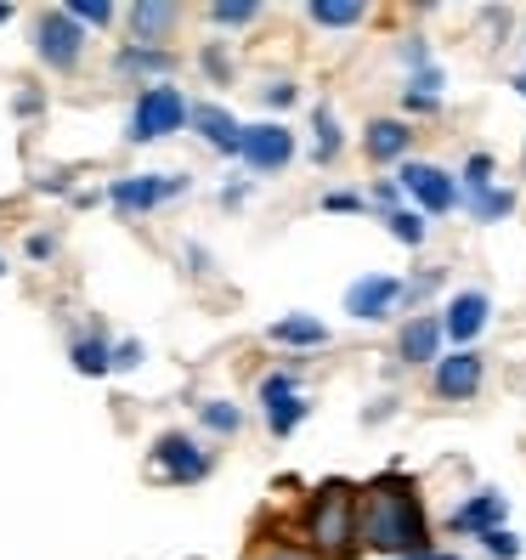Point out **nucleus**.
Returning a JSON list of instances; mask_svg holds the SVG:
<instances>
[{"label":"nucleus","mask_w":526,"mask_h":560,"mask_svg":"<svg viewBox=\"0 0 526 560\" xmlns=\"http://www.w3.org/2000/svg\"><path fill=\"white\" fill-rule=\"evenodd\" d=\"M199 413H204V424H210V431H221V436H233L238 424H244V413H238L233 402H199Z\"/></svg>","instance_id":"nucleus-25"},{"label":"nucleus","mask_w":526,"mask_h":560,"mask_svg":"<svg viewBox=\"0 0 526 560\" xmlns=\"http://www.w3.org/2000/svg\"><path fill=\"white\" fill-rule=\"evenodd\" d=\"M7 18H12V7H0V23H7Z\"/></svg>","instance_id":"nucleus-39"},{"label":"nucleus","mask_w":526,"mask_h":560,"mask_svg":"<svg viewBox=\"0 0 526 560\" xmlns=\"http://www.w3.org/2000/svg\"><path fill=\"white\" fill-rule=\"evenodd\" d=\"M192 130L215 148V153H226V159H244V125L226 114V108H215V103H192Z\"/></svg>","instance_id":"nucleus-10"},{"label":"nucleus","mask_w":526,"mask_h":560,"mask_svg":"<svg viewBox=\"0 0 526 560\" xmlns=\"http://www.w3.org/2000/svg\"><path fill=\"white\" fill-rule=\"evenodd\" d=\"M176 23H182V7H171V0H137V7H130V46H153V40L171 35Z\"/></svg>","instance_id":"nucleus-13"},{"label":"nucleus","mask_w":526,"mask_h":560,"mask_svg":"<svg viewBox=\"0 0 526 560\" xmlns=\"http://www.w3.org/2000/svg\"><path fill=\"white\" fill-rule=\"evenodd\" d=\"M210 18H215V23H226V28H238V23H255V18H260V7H255V0H215Z\"/></svg>","instance_id":"nucleus-23"},{"label":"nucleus","mask_w":526,"mask_h":560,"mask_svg":"<svg viewBox=\"0 0 526 560\" xmlns=\"http://www.w3.org/2000/svg\"><path fill=\"white\" fill-rule=\"evenodd\" d=\"M442 340H447L442 317H413V323L402 328V357H408V362H442V357H436Z\"/></svg>","instance_id":"nucleus-15"},{"label":"nucleus","mask_w":526,"mask_h":560,"mask_svg":"<svg viewBox=\"0 0 526 560\" xmlns=\"http://www.w3.org/2000/svg\"><path fill=\"white\" fill-rule=\"evenodd\" d=\"M267 560H317V555H301V549H289V544H278V549H267Z\"/></svg>","instance_id":"nucleus-37"},{"label":"nucleus","mask_w":526,"mask_h":560,"mask_svg":"<svg viewBox=\"0 0 526 560\" xmlns=\"http://www.w3.org/2000/svg\"><path fill=\"white\" fill-rule=\"evenodd\" d=\"M294 159V137L283 125H244V164L260 176L283 171V164Z\"/></svg>","instance_id":"nucleus-8"},{"label":"nucleus","mask_w":526,"mask_h":560,"mask_svg":"<svg viewBox=\"0 0 526 560\" xmlns=\"http://www.w3.org/2000/svg\"><path fill=\"white\" fill-rule=\"evenodd\" d=\"M62 12H69L74 23H91V28L114 23V7H108V0H69V7H62Z\"/></svg>","instance_id":"nucleus-26"},{"label":"nucleus","mask_w":526,"mask_h":560,"mask_svg":"<svg viewBox=\"0 0 526 560\" xmlns=\"http://www.w3.org/2000/svg\"><path fill=\"white\" fill-rule=\"evenodd\" d=\"M142 357H148V351H142V340H119V346H114V369L125 374V369H137Z\"/></svg>","instance_id":"nucleus-30"},{"label":"nucleus","mask_w":526,"mask_h":560,"mask_svg":"<svg viewBox=\"0 0 526 560\" xmlns=\"http://www.w3.org/2000/svg\"><path fill=\"white\" fill-rule=\"evenodd\" d=\"M402 103H408L413 114H436V96H419V91H408V96H402Z\"/></svg>","instance_id":"nucleus-36"},{"label":"nucleus","mask_w":526,"mask_h":560,"mask_svg":"<svg viewBox=\"0 0 526 560\" xmlns=\"http://www.w3.org/2000/svg\"><path fill=\"white\" fill-rule=\"evenodd\" d=\"M0 272H7V260H0Z\"/></svg>","instance_id":"nucleus-41"},{"label":"nucleus","mask_w":526,"mask_h":560,"mask_svg":"<svg viewBox=\"0 0 526 560\" xmlns=\"http://www.w3.org/2000/svg\"><path fill=\"white\" fill-rule=\"evenodd\" d=\"M476 390H481V357L476 351H453V357L436 362V397L465 402V397H476Z\"/></svg>","instance_id":"nucleus-11"},{"label":"nucleus","mask_w":526,"mask_h":560,"mask_svg":"<svg viewBox=\"0 0 526 560\" xmlns=\"http://www.w3.org/2000/svg\"><path fill=\"white\" fill-rule=\"evenodd\" d=\"M306 408H312V402L301 397V390H289V397H272V402H267V424H272V436H289L294 424L306 419Z\"/></svg>","instance_id":"nucleus-21"},{"label":"nucleus","mask_w":526,"mask_h":560,"mask_svg":"<svg viewBox=\"0 0 526 560\" xmlns=\"http://www.w3.org/2000/svg\"><path fill=\"white\" fill-rule=\"evenodd\" d=\"M187 187H192L187 176H119V182L108 187V205H114L119 215H142V210L176 199V192H187Z\"/></svg>","instance_id":"nucleus-5"},{"label":"nucleus","mask_w":526,"mask_h":560,"mask_svg":"<svg viewBox=\"0 0 526 560\" xmlns=\"http://www.w3.org/2000/svg\"><path fill=\"white\" fill-rule=\"evenodd\" d=\"M413 560H453V555H431V549H424V555H413Z\"/></svg>","instance_id":"nucleus-38"},{"label":"nucleus","mask_w":526,"mask_h":560,"mask_svg":"<svg viewBox=\"0 0 526 560\" xmlns=\"http://www.w3.org/2000/svg\"><path fill=\"white\" fill-rule=\"evenodd\" d=\"M35 51L46 69H74L80 51H85V35H80V23L69 12H46L40 28H35Z\"/></svg>","instance_id":"nucleus-6"},{"label":"nucleus","mask_w":526,"mask_h":560,"mask_svg":"<svg viewBox=\"0 0 526 560\" xmlns=\"http://www.w3.org/2000/svg\"><path fill=\"white\" fill-rule=\"evenodd\" d=\"M306 12L323 28H351V23H363V0H312Z\"/></svg>","instance_id":"nucleus-20"},{"label":"nucleus","mask_w":526,"mask_h":560,"mask_svg":"<svg viewBox=\"0 0 526 560\" xmlns=\"http://www.w3.org/2000/svg\"><path fill=\"white\" fill-rule=\"evenodd\" d=\"M481 544H487V555H492V560H515V555H521V538H515V533H504V526H499V533H487Z\"/></svg>","instance_id":"nucleus-28"},{"label":"nucleus","mask_w":526,"mask_h":560,"mask_svg":"<svg viewBox=\"0 0 526 560\" xmlns=\"http://www.w3.org/2000/svg\"><path fill=\"white\" fill-rule=\"evenodd\" d=\"M323 210H335V215H356V210H363V192H328Z\"/></svg>","instance_id":"nucleus-31"},{"label":"nucleus","mask_w":526,"mask_h":560,"mask_svg":"<svg viewBox=\"0 0 526 560\" xmlns=\"http://www.w3.org/2000/svg\"><path fill=\"white\" fill-rule=\"evenodd\" d=\"M153 470L159 481H171V487H192V481H204L210 476V453L192 442V436H159L153 442Z\"/></svg>","instance_id":"nucleus-4"},{"label":"nucleus","mask_w":526,"mask_h":560,"mask_svg":"<svg viewBox=\"0 0 526 560\" xmlns=\"http://www.w3.org/2000/svg\"><path fill=\"white\" fill-rule=\"evenodd\" d=\"M385 226H390V238H402V244H424V221L413 210H390Z\"/></svg>","instance_id":"nucleus-27"},{"label":"nucleus","mask_w":526,"mask_h":560,"mask_svg":"<svg viewBox=\"0 0 526 560\" xmlns=\"http://www.w3.org/2000/svg\"><path fill=\"white\" fill-rule=\"evenodd\" d=\"M465 187H470V192H487V187H492V159H487V153H476V159L465 164Z\"/></svg>","instance_id":"nucleus-29"},{"label":"nucleus","mask_w":526,"mask_h":560,"mask_svg":"<svg viewBox=\"0 0 526 560\" xmlns=\"http://www.w3.org/2000/svg\"><path fill=\"white\" fill-rule=\"evenodd\" d=\"M289 390H294V374H267V380H260V402L289 397Z\"/></svg>","instance_id":"nucleus-32"},{"label":"nucleus","mask_w":526,"mask_h":560,"mask_svg":"<svg viewBox=\"0 0 526 560\" xmlns=\"http://www.w3.org/2000/svg\"><path fill=\"white\" fill-rule=\"evenodd\" d=\"M23 249H28V260H51V255H57V238H51V233H35Z\"/></svg>","instance_id":"nucleus-34"},{"label":"nucleus","mask_w":526,"mask_h":560,"mask_svg":"<svg viewBox=\"0 0 526 560\" xmlns=\"http://www.w3.org/2000/svg\"><path fill=\"white\" fill-rule=\"evenodd\" d=\"M510 210H515V192H504V187L470 192V215H476V221H504Z\"/></svg>","instance_id":"nucleus-22"},{"label":"nucleus","mask_w":526,"mask_h":560,"mask_svg":"<svg viewBox=\"0 0 526 560\" xmlns=\"http://www.w3.org/2000/svg\"><path fill=\"white\" fill-rule=\"evenodd\" d=\"M204 74H210V80H226V74H233V69H226V57H221L215 46L204 51Z\"/></svg>","instance_id":"nucleus-35"},{"label":"nucleus","mask_w":526,"mask_h":560,"mask_svg":"<svg viewBox=\"0 0 526 560\" xmlns=\"http://www.w3.org/2000/svg\"><path fill=\"white\" fill-rule=\"evenodd\" d=\"M301 526H306V538H312L317 555L346 560L356 549V487L351 481H323L312 499H306Z\"/></svg>","instance_id":"nucleus-2"},{"label":"nucleus","mask_w":526,"mask_h":560,"mask_svg":"<svg viewBox=\"0 0 526 560\" xmlns=\"http://www.w3.org/2000/svg\"><path fill=\"white\" fill-rule=\"evenodd\" d=\"M192 125V103L176 91V85H148L137 96V108H130V130L125 137L130 142H159V137H171V130Z\"/></svg>","instance_id":"nucleus-3"},{"label":"nucleus","mask_w":526,"mask_h":560,"mask_svg":"<svg viewBox=\"0 0 526 560\" xmlns=\"http://www.w3.org/2000/svg\"><path fill=\"white\" fill-rule=\"evenodd\" d=\"M397 301H402V283L385 278V272H369V278H356V283L346 289V312L363 317V323H379Z\"/></svg>","instance_id":"nucleus-9"},{"label":"nucleus","mask_w":526,"mask_h":560,"mask_svg":"<svg viewBox=\"0 0 526 560\" xmlns=\"http://www.w3.org/2000/svg\"><path fill=\"white\" fill-rule=\"evenodd\" d=\"M356 538L379 555H424V538H431V526H424V510H419V492L413 481H402L397 470H385L379 481L363 487V499H356Z\"/></svg>","instance_id":"nucleus-1"},{"label":"nucleus","mask_w":526,"mask_h":560,"mask_svg":"<svg viewBox=\"0 0 526 560\" xmlns=\"http://www.w3.org/2000/svg\"><path fill=\"white\" fill-rule=\"evenodd\" d=\"M504 492H476V499L465 510H453V533H499V521H504Z\"/></svg>","instance_id":"nucleus-14"},{"label":"nucleus","mask_w":526,"mask_h":560,"mask_svg":"<svg viewBox=\"0 0 526 560\" xmlns=\"http://www.w3.org/2000/svg\"><path fill=\"white\" fill-rule=\"evenodd\" d=\"M272 340H278V346H323L328 328H323L317 317H301V312H294V317H278V323H272Z\"/></svg>","instance_id":"nucleus-18"},{"label":"nucleus","mask_w":526,"mask_h":560,"mask_svg":"<svg viewBox=\"0 0 526 560\" xmlns=\"http://www.w3.org/2000/svg\"><path fill=\"white\" fill-rule=\"evenodd\" d=\"M69 362H74V374H114V351L103 346V340H96V335H85V340H74L69 346Z\"/></svg>","instance_id":"nucleus-19"},{"label":"nucleus","mask_w":526,"mask_h":560,"mask_svg":"<svg viewBox=\"0 0 526 560\" xmlns=\"http://www.w3.org/2000/svg\"><path fill=\"white\" fill-rule=\"evenodd\" d=\"M442 328H447V340L453 346H470L481 328H487V294L481 289H465V294H453L447 301V317H442Z\"/></svg>","instance_id":"nucleus-12"},{"label":"nucleus","mask_w":526,"mask_h":560,"mask_svg":"<svg viewBox=\"0 0 526 560\" xmlns=\"http://www.w3.org/2000/svg\"><path fill=\"white\" fill-rule=\"evenodd\" d=\"M335 153H340V130H335V114H328V108H317V148H312V159H317V164H328Z\"/></svg>","instance_id":"nucleus-24"},{"label":"nucleus","mask_w":526,"mask_h":560,"mask_svg":"<svg viewBox=\"0 0 526 560\" xmlns=\"http://www.w3.org/2000/svg\"><path fill=\"white\" fill-rule=\"evenodd\" d=\"M408 142H413V130L402 125V119H374L369 125V137H363V148H369V159H402L408 153Z\"/></svg>","instance_id":"nucleus-16"},{"label":"nucleus","mask_w":526,"mask_h":560,"mask_svg":"<svg viewBox=\"0 0 526 560\" xmlns=\"http://www.w3.org/2000/svg\"><path fill=\"white\" fill-rule=\"evenodd\" d=\"M260 96H267V108H289V103H294V85H289V80H272Z\"/></svg>","instance_id":"nucleus-33"},{"label":"nucleus","mask_w":526,"mask_h":560,"mask_svg":"<svg viewBox=\"0 0 526 560\" xmlns=\"http://www.w3.org/2000/svg\"><path fill=\"white\" fill-rule=\"evenodd\" d=\"M114 69H119V74H171L176 57L164 51V46H119Z\"/></svg>","instance_id":"nucleus-17"},{"label":"nucleus","mask_w":526,"mask_h":560,"mask_svg":"<svg viewBox=\"0 0 526 560\" xmlns=\"http://www.w3.org/2000/svg\"><path fill=\"white\" fill-rule=\"evenodd\" d=\"M515 85H521V96H526V74H521V80H515Z\"/></svg>","instance_id":"nucleus-40"},{"label":"nucleus","mask_w":526,"mask_h":560,"mask_svg":"<svg viewBox=\"0 0 526 560\" xmlns=\"http://www.w3.org/2000/svg\"><path fill=\"white\" fill-rule=\"evenodd\" d=\"M397 187H402V192H413L424 215H447V210L458 205V187H453V176H447V171H436V164H402Z\"/></svg>","instance_id":"nucleus-7"}]
</instances>
